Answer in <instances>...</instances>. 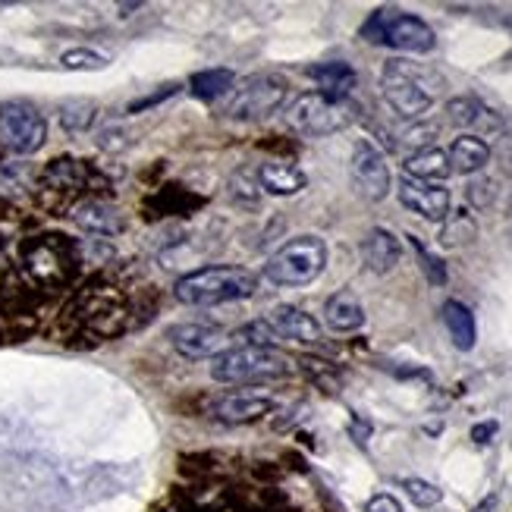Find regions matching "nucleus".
I'll use <instances>...</instances> for the list:
<instances>
[{
	"label": "nucleus",
	"mask_w": 512,
	"mask_h": 512,
	"mask_svg": "<svg viewBox=\"0 0 512 512\" xmlns=\"http://www.w3.org/2000/svg\"><path fill=\"white\" fill-rule=\"evenodd\" d=\"M98 189H107V180L92 164L76 158H54L38 173L41 205L51 211H70L82 198H98Z\"/></svg>",
	"instance_id": "obj_4"
},
{
	"label": "nucleus",
	"mask_w": 512,
	"mask_h": 512,
	"mask_svg": "<svg viewBox=\"0 0 512 512\" xmlns=\"http://www.w3.org/2000/svg\"><path fill=\"white\" fill-rule=\"evenodd\" d=\"M434 136H437V126H418V129H409V132H406L403 142H406V145H421L418 151H425V148L431 145Z\"/></svg>",
	"instance_id": "obj_38"
},
{
	"label": "nucleus",
	"mask_w": 512,
	"mask_h": 512,
	"mask_svg": "<svg viewBox=\"0 0 512 512\" xmlns=\"http://www.w3.org/2000/svg\"><path fill=\"white\" fill-rule=\"evenodd\" d=\"M267 321L274 324V330L280 333L283 340H293V343H305V346H315L321 343V324L308 315L305 308L296 305H277Z\"/></svg>",
	"instance_id": "obj_18"
},
{
	"label": "nucleus",
	"mask_w": 512,
	"mask_h": 512,
	"mask_svg": "<svg viewBox=\"0 0 512 512\" xmlns=\"http://www.w3.org/2000/svg\"><path fill=\"white\" fill-rule=\"evenodd\" d=\"M324 321L330 330H337V333H352V330H359L365 324V308L359 302V296L355 293H333L327 302H324Z\"/></svg>",
	"instance_id": "obj_22"
},
{
	"label": "nucleus",
	"mask_w": 512,
	"mask_h": 512,
	"mask_svg": "<svg viewBox=\"0 0 512 512\" xmlns=\"http://www.w3.org/2000/svg\"><path fill=\"white\" fill-rule=\"evenodd\" d=\"M494 195H497V189H494L491 180H472L469 183V202L475 208H487V205L494 202Z\"/></svg>",
	"instance_id": "obj_35"
},
{
	"label": "nucleus",
	"mask_w": 512,
	"mask_h": 512,
	"mask_svg": "<svg viewBox=\"0 0 512 512\" xmlns=\"http://www.w3.org/2000/svg\"><path fill=\"white\" fill-rule=\"evenodd\" d=\"M406 173H409V180H418V183H440V180H447L453 170H450L447 151L425 148V151H415L406 161Z\"/></svg>",
	"instance_id": "obj_25"
},
{
	"label": "nucleus",
	"mask_w": 512,
	"mask_h": 512,
	"mask_svg": "<svg viewBox=\"0 0 512 512\" xmlns=\"http://www.w3.org/2000/svg\"><path fill=\"white\" fill-rule=\"evenodd\" d=\"M41 289H35L19 271L0 283V333L4 337H29L41 318Z\"/></svg>",
	"instance_id": "obj_10"
},
{
	"label": "nucleus",
	"mask_w": 512,
	"mask_h": 512,
	"mask_svg": "<svg viewBox=\"0 0 512 512\" xmlns=\"http://www.w3.org/2000/svg\"><path fill=\"white\" fill-rule=\"evenodd\" d=\"M48 142V120L29 101H7L0 107V145L13 154H35Z\"/></svg>",
	"instance_id": "obj_11"
},
{
	"label": "nucleus",
	"mask_w": 512,
	"mask_h": 512,
	"mask_svg": "<svg viewBox=\"0 0 512 512\" xmlns=\"http://www.w3.org/2000/svg\"><path fill=\"white\" fill-rule=\"evenodd\" d=\"M195 205H202V198L189 195L183 186H161L148 198V208L158 214V217H167V214H186L192 211Z\"/></svg>",
	"instance_id": "obj_28"
},
{
	"label": "nucleus",
	"mask_w": 512,
	"mask_h": 512,
	"mask_svg": "<svg viewBox=\"0 0 512 512\" xmlns=\"http://www.w3.org/2000/svg\"><path fill=\"white\" fill-rule=\"evenodd\" d=\"M70 217L79 230L92 233V236H117L126 227L120 211L110 202H104V198H82L79 205L70 208Z\"/></svg>",
	"instance_id": "obj_17"
},
{
	"label": "nucleus",
	"mask_w": 512,
	"mask_h": 512,
	"mask_svg": "<svg viewBox=\"0 0 512 512\" xmlns=\"http://www.w3.org/2000/svg\"><path fill=\"white\" fill-rule=\"evenodd\" d=\"M293 374V362L277 349L233 346L211 359V377L220 384H271Z\"/></svg>",
	"instance_id": "obj_5"
},
{
	"label": "nucleus",
	"mask_w": 512,
	"mask_h": 512,
	"mask_svg": "<svg viewBox=\"0 0 512 512\" xmlns=\"http://www.w3.org/2000/svg\"><path fill=\"white\" fill-rule=\"evenodd\" d=\"M258 183L267 195H277V198H286V195H296L305 189L308 176L289 161H264L258 167Z\"/></svg>",
	"instance_id": "obj_20"
},
{
	"label": "nucleus",
	"mask_w": 512,
	"mask_h": 512,
	"mask_svg": "<svg viewBox=\"0 0 512 512\" xmlns=\"http://www.w3.org/2000/svg\"><path fill=\"white\" fill-rule=\"evenodd\" d=\"M233 85H236V73L220 66V70H202V73H195L189 79V92L198 101H217V98H224L227 92H233Z\"/></svg>",
	"instance_id": "obj_27"
},
{
	"label": "nucleus",
	"mask_w": 512,
	"mask_h": 512,
	"mask_svg": "<svg viewBox=\"0 0 512 512\" xmlns=\"http://www.w3.org/2000/svg\"><path fill=\"white\" fill-rule=\"evenodd\" d=\"M443 324H447V333L456 349L469 352L478 340V327H475V315L469 305H462L459 299L443 302Z\"/></svg>",
	"instance_id": "obj_24"
},
{
	"label": "nucleus",
	"mask_w": 512,
	"mask_h": 512,
	"mask_svg": "<svg viewBox=\"0 0 512 512\" xmlns=\"http://www.w3.org/2000/svg\"><path fill=\"white\" fill-rule=\"evenodd\" d=\"M447 158H450V170L453 173L472 176V173H481L487 167V161H491V145H487L481 136H472V132H465V136H459L450 145Z\"/></svg>",
	"instance_id": "obj_21"
},
{
	"label": "nucleus",
	"mask_w": 512,
	"mask_h": 512,
	"mask_svg": "<svg viewBox=\"0 0 512 512\" xmlns=\"http://www.w3.org/2000/svg\"><path fill=\"white\" fill-rule=\"evenodd\" d=\"M63 321L70 324L76 337L88 340H110L132 324V305L123 296V289L110 283H88L66 305Z\"/></svg>",
	"instance_id": "obj_1"
},
{
	"label": "nucleus",
	"mask_w": 512,
	"mask_h": 512,
	"mask_svg": "<svg viewBox=\"0 0 512 512\" xmlns=\"http://www.w3.org/2000/svg\"><path fill=\"white\" fill-rule=\"evenodd\" d=\"M176 88H180V85H164L161 92H154V95H148V98L132 101V104L126 107V114H142V110H148V107H154V104H161L164 98H173V95H176Z\"/></svg>",
	"instance_id": "obj_36"
},
{
	"label": "nucleus",
	"mask_w": 512,
	"mask_h": 512,
	"mask_svg": "<svg viewBox=\"0 0 512 512\" xmlns=\"http://www.w3.org/2000/svg\"><path fill=\"white\" fill-rule=\"evenodd\" d=\"M403 491H406V497H409L418 509H431V506H437V503L443 500V491H440V487H434V484L425 481V478H406V481H403Z\"/></svg>",
	"instance_id": "obj_33"
},
{
	"label": "nucleus",
	"mask_w": 512,
	"mask_h": 512,
	"mask_svg": "<svg viewBox=\"0 0 512 512\" xmlns=\"http://www.w3.org/2000/svg\"><path fill=\"white\" fill-rule=\"evenodd\" d=\"M472 512H494V497H487V500H481Z\"/></svg>",
	"instance_id": "obj_40"
},
{
	"label": "nucleus",
	"mask_w": 512,
	"mask_h": 512,
	"mask_svg": "<svg viewBox=\"0 0 512 512\" xmlns=\"http://www.w3.org/2000/svg\"><path fill=\"white\" fill-rule=\"evenodd\" d=\"M167 512H192V509H167Z\"/></svg>",
	"instance_id": "obj_41"
},
{
	"label": "nucleus",
	"mask_w": 512,
	"mask_h": 512,
	"mask_svg": "<svg viewBox=\"0 0 512 512\" xmlns=\"http://www.w3.org/2000/svg\"><path fill=\"white\" fill-rule=\"evenodd\" d=\"M286 104V82L277 76H249L242 79L239 88H233V95L224 107V114L230 120H261L271 117Z\"/></svg>",
	"instance_id": "obj_12"
},
{
	"label": "nucleus",
	"mask_w": 512,
	"mask_h": 512,
	"mask_svg": "<svg viewBox=\"0 0 512 512\" xmlns=\"http://www.w3.org/2000/svg\"><path fill=\"white\" fill-rule=\"evenodd\" d=\"M412 239V249H415V255H418V264H421V271H425V277H428V283H434V286H443L447 283V264H443L434 252H428L421 242L415 239V236H409Z\"/></svg>",
	"instance_id": "obj_34"
},
{
	"label": "nucleus",
	"mask_w": 512,
	"mask_h": 512,
	"mask_svg": "<svg viewBox=\"0 0 512 512\" xmlns=\"http://www.w3.org/2000/svg\"><path fill=\"white\" fill-rule=\"evenodd\" d=\"M308 76L321 85V95L333 98V101H346L349 92L355 88V70L349 63H318V66H308Z\"/></svg>",
	"instance_id": "obj_23"
},
{
	"label": "nucleus",
	"mask_w": 512,
	"mask_h": 512,
	"mask_svg": "<svg viewBox=\"0 0 512 512\" xmlns=\"http://www.w3.org/2000/svg\"><path fill=\"white\" fill-rule=\"evenodd\" d=\"M79 246L66 236L57 233H41L32 236L19 246V267L16 271L26 277L41 293H54V289H66L79 274Z\"/></svg>",
	"instance_id": "obj_2"
},
{
	"label": "nucleus",
	"mask_w": 512,
	"mask_h": 512,
	"mask_svg": "<svg viewBox=\"0 0 512 512\" xmlns=\"http://www.w3.org/2000/svg\"><path fill=\"white\" fill-rule=\"evenodd\" d=\"M497 434V421H484V425L472 428V440L475 443H491V437Z\"/></svg>",
	"instance_id": "obj_39"
},
{
	"label": "nucleus",
	"mask_w": 512,
	"mask_h": 512,
	"mask_svg": "<svg viewBox=\"0 0 512 512\" xmlns=\"http://www.w3.org/2000/svg\"><path fill=\"white\" fill-rule=\"evenodd\" d=\"M258 277L239 264H208L176 280L173 296L189 308H211L255 296Z\"/></svg>",
	"instance_id": "obj_3"
},
{
	"label": "nucleus",
	"mask_w": 512,
	"mask_h": 512,
	"mask_svg": "<svg viewBox=\"0 0 512 512\" xmlns=\"http://www.w3.org/2000/svg\"><path fill=\"white\" fill-rule=\"evenodd\" d=\"M396 195H399V202H403V208H409L412 214L425 220H434V224L450 217V192L440 183H418L406 176V180L399 183Z\"/></svg>",
	"instance_id": "obj_16"
},
{
	"label": "nucleus",
	"mask_w": 512,
	"mask_h": 512,
	"mask_svg": "<svg viewBox=\"0 0 512 512\" xmlns=\"http://www.w3.org/2000/svg\"><path fill=\"white\" fill-rule=\"evenodd\" d=\"M349 170H352L355 189H359L368 202H384L390 195V167H387V158L381 154V148L374 142H368V139L355 142Z\"/></svg>",
	"instance_id": "obj_13"
},
{
	"label": "nucleus",
	"mask_w": 512,
	"mask_h": 512,
	"mask_svg": "<svg viewBox=\"0 0 512 512\" xmlns=\"http://www.w3.org/2000/svg\"><path fill=\"white\" fill-rule=\"evenodd\" d=\"M362 258L368 264V271H374V274H390L393 267L399 264V258H403V242H399L390 230L374 227L362 239Z\"/></svg>",
	"instance_id": "obj_19"
},
{
	"label": "nucleus",
	"mask_w": 512,
	"mask_h": 512,
	"mask_svg": "<svg viewBox=\"0 0 512 512\" xmlns=\"http://www.w3.org/2000/svg\"><path fill=\"white\" fill-rule=\"evenodd\" d=\"M478 236V224L469 211H456L453 217H447V224L440 230V246L443 249H456V246H465V242H472Z\"/></svg>",
	"instance_id": "obj_29"
},
{
	"label": "nucleus",
	"mask_w": 512,
	"mask_h": 512,
	"mask_svg": "<svg viewBox=\"0 0 512 512\" xmlns=\"http://www.w3.org/2000/svg\"><path fill=\"white\" fill-rule=\"evenodd\" d=\"M60 66L63 70H104L107 66V54L95 51V48H70V51H63L60 54Z\"/></svg>",
	"instance_id": "obj_32"
},
{
	"label": "nucleus",
	"mask_w": 512,
	"mask_h": 512,
	"mask_svg": "<svg viewBox=\"0 0 512 512\" xmlns=\"http://www.w3.org/2000/svg\"><path fill=\"white\" fill-rule=\"evenodd\" d=\"M286 120L302 136L321 139L346 129L355 120V110L349 101H333L321 92H302L286 107Z\"/></svg>",
	"instance_id": "obj_9"
},
{
	"label": "nucleus",
	"mask_w": 512,
	"mask_h": 512,
	"mask_svg": "<svg viewBox=\"0 0 512 512\" xmlns=\"http://www.w3.org/2000/svg\"><path fill=\"white\" fill-rule=\"evenodd\" d=\"M167 340L176 352L183 355V359H214V355L230 349L224 330H217L211 324H195V321L173 324L167 330Z\"/></svg>",
	"instance_id": "obj_14"
},
{
	"label": "nucleus",
	"mask_w": 512,
	"mask_h": 512,
	"mask_svg": "<svg viewBox=\"0 0 512 512\" xmlns=\"http://www.w3.org/2000/svg\"><path fill=\"white\" fill-rule=\"evenodd\" d=\"M327 246L321 236H296L267 258L264 277L274 286H308L324 274Z\"/></svg>",
	"instance_id": "obj_7"
},
{
	"label": "nucleus",
	"mask_w": 512,
	"mask_h": 512,
	"mask_svg": "<svg viewBox=\"0 0 512 512\" xmlns=\"http://www.w3.org/2000/svg\"><path fill=\"white\" fill-rule=\"evenodd\" d=\"M431 79L434 76L428 70H421L418 63L387 60L384 76H381V95L390 104L393 114H399L403 120H421L434 107Z\"/></svg>",
	"instance_id": "obj_6"
},
{
	"label": "nucleus",
	"mask_w": 512,
	"mask_h": 512,
	"mask_svg": "<svg viewBox=\"0 0 512 512\" xmlns=\"http://www.w3.org/2000/svg\"><path fill=\"white\" fill-rule=\"evenodd\" d=\"M239 340H246L242 346H258V349H277V343L283 340L280 333L274 330V324L267 318H258V321H249L246 327L239 330Z\"/></svg>",
	"instance_id": "obj_31"
},
{
	"label": "nucleus",
	"mask_w": 512,
	"mask_h": 512,
	"mask_svg": "<svg viewBox=\"0 0 512 512\" xmlns=\"http://www.w3.org/2000/svg\"><path fill=\"white\" fill-rule=\"evenodd\" d=\"M447 114H450V123L453 126H462V129H475V126L497 129V117L478 98H469V95L453 98L447 104Z\"/></svg>",
	"instance_id": "obj_26"
},
{
	"label": "nucleus",
	"mask_w": 512,
	"mask_h": 512,
	"mask_svg": "<svg viewBox=\"0 0 512 512\" xmlns=\"http://www.w3.org/2000/svg\"><path fill=\"white\" fill-rule=\"evenodd\" d=\"M98 117V107L95 104H88V101H70V104H63L60 107V126L66 132H73V136H79V132H88L92 129Z\"/></svg>",
	"instance_id": "obj_30"
},
{
	"label": "nucleus",
	"mask_w": 512,
	"mask_h": 512,
	"mask_svg": "<svg viewBox=\"0 0 512 512\" xmlns=\"http://www.w3.org/2000/svg\"><path fill=\"white\" fill-rule=\"evenodd\" d=\"M362 35L371 44H387V48L406 54H428L437 44L434 29L425 19L399 10H377L362 26Z\"/></svg>",
	"instance_id": "obj_8"
},
{
	"label": "nucleus",
	"mask_w": 512,
	"mask_h": 512,
	"mask_svg": "<svg viewBox=\"0 0 512 512\" xmlns=\"http://www.w3.org/2000/svg\"><path fill=\"white\" fill-rule=\"evenodd\" d=\"M274 396L267 393H249V390H236V393H224L211 403V415L224 425H252V421H261L264 415L274 412Z\"/></svg>",
	"instance_id": "obj_15"
},
{
	"label": "nucleus",
	"mask_w": 512,
	"mask_h": 512,
	"mask_svg": "<svg viewBox=\"0 0 512 512\" xmlns=\"http://www.w3.org/2000/svg\"><path fill=\"white\" fill-rule=\"evenodd\" d=\"M365 512H403V503H399L393 494H374L365 503Z\"/></svg>",
	"instance_id": "obj_37"
}]
</instances>
